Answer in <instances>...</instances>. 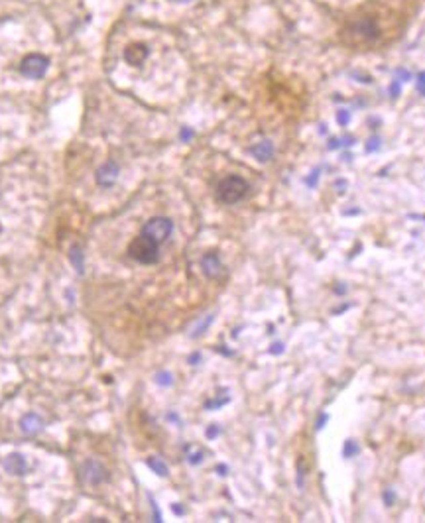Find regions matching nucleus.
Masks as SVG:
<instances>
[{"instance_id":"obj_1","label":"nucleus","mask_w":425,"mask_h":523,"mask_svg":"<svg viewBox=\"0 0 425 523\" xmlns=\"http://www.w3.org/2000/svg\"><path fill=\"white\" fill-rule=\"evenodd\" d=\"M248 183L240 175H229L217 185V201L222 204H234L248 195Z\"/></svg>"},{"instance_id":"obj_2","label":"nucleus","mask_w":425,"mask_h":523,"mask_svg":"<svg viewBox=\"0 0 425 523\" xmlns=\"http://www.w3.org/2000/svg\"><path fill=\"white\" fill-rule=\"evenodd\" d=\"M158 246L160 244L152 240L150 236L146 234H140L138 238H134L128 246V254L130 258H134L136 262L140 264H155L158 258H160V252H158Z\"/></svg>"},{"instance_id":"obj_3","label":"nucleus","mask_w":425,"mask_h":523,"mask_svg":"<svg viewBox=\"0 0 425 523\" xmlns=\"http://www.w3.org/2000/svg\"><path fill=\"white\" fill-rule=\"evenodd\" d=\"M171 230H173V222H171V218L168 217H154L150 218L146 224H144V229H142V234H146V236H150L152 240H155L158 244L166 242L169 238V234H171Z\"/></svg>"},{"instance_id":"obj_4","label":"nucleus","mask_w":425,"mask_h":523,"mask_svg":"<svg viewBox=\"0 0 425 523\" xmlns=\"http://www.w3.org/2000/svg\"><path fill=\"white\" fill-rule=\"evenodd\" d=\"M50 67V59L46 55H39V53H30L22 59L20 63V73L28 79H39V77L46 75Z\"/></svg>"},{"instance_id":"obj_5","label":"nucleus","mask_w":425,"mask_h":523,"mask_svg":"<svg viewBox=\"0 0 425 523\" xmlns=\"http://www.w3.org/2000/svg\"><path fill=\"white\" fill-rule=\"evenodd\" d=\"M81 478H83L85 484L97 486V484H103L104 480L108 478V472H106V468H104L101 462H97V460H87V462L81 466Z\"/></svg>"},{"instance_id":"obj_6","label":"nucleus","mask_w":425,"mask_h":523,"mask_svg":"<svg viewBox=\"0 0 425 523\" xmlns=\"http://www.w3.org/2000/svg\"><path fill=\"white\" fill-rule=\"evenodd\" d=\"M118 173H120V167L116 162H106L103 166L97 169V183L101 185V187H110V185H115L116 179H118Z\"/></svg>"},{"instance_id":"obj_7","label":"nucleus","mask_w":425,"mask_h":523,"mask_svg":"<svg viewBox=\"0 0 425 523\" xmlns=\"http://www.w3.org/2000/svg\"><path fill=\"white\" fill-rule=\"evenodd\" d=\"M2 464H4V470L14 474V476H24V474H28V470H30L26 459H24L20 452H12V454H8Z\"/></svg>"},{"instance_id":"obj_8","label":"nucleus","mask_w":425,"mask_h":523,"mask_svg":"<svg viewBox=\"0 0 425 523\" xmlns=\"http://www.w3.org/2000/svg\"><path fill=\"white\" fill-rule=\"evenodd\" d=\"M201 268H203V274H205L207 278H211V280L219 278L220 274H222V264H220L219 260V254L217 252H207L203 256V260H201Z\"/></svg>"},{"instance_id":"obj_9","label":"nucleus","mask_w":425,"mask_h":523,"mask_svg":"<svg viewBox=\"0 0 425 523\" xmlns=\"http://www.w3.org/2000/svg\"><path fill=\"white\" fill-rule=\"evenodd\" d=\"M43 429V419L39 417L38 413H26L20 419V431L24 435H38Z\"/></svg>"},{"instance_id":"obj_10","label":"nucleus","mask_w":425,"mask_h":523,"mask_svg":"<svg viewBox=\"0 0 425 523\" xmlns=\"http://www.w3.org/2000/svg\"><path fill=\"white\" fill-rule=\"evenodd\" d=\"M146 57H148V48L144 43H130L128 48L124 50V59L130 65H134V67L144 63Z\"/></svg>"},{"instance_id":"obj_11","label":"nucleus","mask_w":425,"mask_h":523,"mask_svg":"<svg viewBox=\"0 0 425 523\" xmlns=\"http://www.w3.org/2000/svg\"><path fill=\"white\" fill-rule=\"evenodd\" d=\"M250 153L256 157L258 162H268V160H272V155H274V146H272V142L262 140L250 148Z\"/></svg>"},{"instance_id":"obj_12","label":"nucleus","mask_w":425,"mask_h":523,"mask_svg":"<svg viewBox=\"0 0 425 523\" xmlns=\"http://www.w3.org/2000/svg\"><path fill=\"white\" fill-rule=\"evenodd\" d=\"M69 260H71V264H73V268L77 269V274H85V254H83V250H81V246H73L71 248V252H69Z\"/></svg>"},{"instance_id":"obj_13","label":"nucleus","mask_w":425,"mask_h":523,"mask_svg":"<svg viewBox=\"0 0 425 523\" xmlns=\"http://www.w3.org/2000/svg\"><path fill=\"white\" fill-rule=\"evenodd\" d=\"M356 32L361 34L362 38H368V39H374L378 36V28L374 24L372 20H364L361 24H356Z\"/></svg>"},{"instance_id":"obj_14","label":"nucleus","mask_w":425,"mask_h":523,"mask_svg":"<svg viewBox=\"0 0 425 523\" xmlns=\"http://www.w3.org/2000/svg\"><path fill=\"white\" fill-rule=\"evenodd\" d=\"M148 466H150L158 476H168L169 474L168 464L160 459V457H150V459H148Z\"/></svg>"},{"instance_id":"obj_15","label":"nucleus","mask_w":425,"mask_h":523,"mask_svg":"<svg viewBox=\"0 0 425 523\" xmlns=\"http://www.w3.org/2000/svg\"><path fill=\"white\" fill-rule=\"evenodd\" d=\"M205 459V450L201 447H187V462L189 464H201Z\"/></svg>"},{"instance_id":"obj_16","label":"nucleus","mask_w":425,"mask_h":523,"mask_svg":"<svg viewBox=\"0 0 425 523\" xmlns=\"http://www.w3.org/2000/svg\"><path fill=\"white\" fill-rule=\"evenodd\" d=\"M213 319H215V315H209V317H205V319H203V323H199V325H197V329H195V332H191V336H193V338H197L199 334H203L207 327H209V325L213 323Z\"/></svg>"},{"instance_id":"obj_17","label":"nucleus","mask_w":425,"mask_h":523,"mask_svg":"<svg viewBox=\"0 0 425 523\" xmlns=\"http://www.w3.org/2000/svg\"><path fill=\"white\" fill-rule=\"evenodd\" d=\"M155 382L160 383V385H171L173 380H171V374H169V372H160V374L155 376Z\"/></svg>"},{"instance_id":"obj_18","label":"nucleus","mask_w":425,"mask_h":523,"mask_svg":"<svg viewBox=\"0 0 425 523\" xmlns=\"http://www.w3.org/2000/svg\"><path fill=\"white\" fill-rule=\"evenodd\" d=\"M359 445L354 443V441H347V445H345V457H354V454H359Z\"/></svg>"},{"instance_id":"obj_19","label":"nucleus","mask_w":425,"mask_h":523,"mask_svg":"<svg viewBox=\"0 0 425 523\" xmlns=\"http://www.w3.org/2000/svg\"><path fill=\"white\" fill-rule=\"evenodd\" d=\"M394 77H396L398 81H401V83H404V81H410V79H412V73H410L408 69H398Z\"/></svg>"},{"instance_id":"obj_20","label":"nucleus","mask_w":425,"mask_h":523,"mask_svg":"<svg viewBox=\"0 0 425 523\" xmlns=\"http://www.w3.org/2000/svg\"><path fill=\"white\" fill-rule=\"evenodd\" d=\"M384 502H386V506H394V502H396V494H394V490H390V488H388L386 492H384Z\"/></svg>"},{"instance_id":"obj_21","label":"nucleus","mask_w":425,"mask_h":523,"mask_svg":"<svg viewBox=\"0 0 425 523\" xmlns=\"http://www.w3.org/2000/svg\"><path fill=\"white\" fill-rule=\"evenodd\" d=\"M417 90L425 97V71H421V73L417 75Z\"/></svg>"},{"instance_id":"obj_22","label":"nucleus","mask_w":425,"mask_h":523,"mask_svg":"<svg viewBox=\"0 0 425 523\" xmlns=\"http://www.w3.org/2000/svg\"><path fill=\"white\" fill-rule=\"evenodd\" d=\"M337 120H339V124H347L348 120H350V115H348V110H339V115H337Z\"/></svg>"},{"instance_id":"obj_23","label":"nucleus","mask_w":425,"mask_h":523,"mask_svg":"<svg viewBox=\"0 0 425 523\" xmlns=\"http://www.w3.org/2000/svg\"><path fill=\"white\" fill-rule=\"evenodd\" d=\"M380 148V140L378 138H370L368 144H366V152H376Z\"/></svg>"},{"instance_id":"obj_24","label":"nucleus","mask_w":425,"mask_h":523,"mask_svg":"<svg viewBox=\"0 0 425 523\" xmlns=\"http://www.w3.org/2000/svg\"><path fill=\"white\" fill-rule=\"evenodd\" d=\"M390 95H392V97H398L399 95V81H396V79H394L392 85H390Z\"/></svg>"},{"instance_id":"obj_25","label":"nucleus","mask_w":425,"mask_h":523,"mask_svg":"<svg viewBox=\"0 0 425 523\" xmlns=\"http://www.w3.org/2000/svg\"><path fill=\"white\" fill-rule=\"evenodd\" d=\"M317 179H319V171H313V175H311V177L307 179V185H309V187H313Z\"/></svg>"},{"instance_id":"obj_26","label":"nucleus","mask_w":425,"mask_h":523,"mask_svg":"<svg viewBox=\"0 0 425 523\" xmlns=\"http://www.w3.org/2000/svg\"><path fill=\"white\" fill-rule=\"evenodd\" d=\"M215 435H219V427H217V425L209 427V431H207V437H209V439H211V437H215Z\"/></svg>"},{"instance_id":"obj_27","label":"nucleus","mask_w":425,"mask_h":523,"mask_svg":"<svg viewBox=\"0 0 425 523\" xmlns=\"http://www.w3.org/2000/svg\"><path fill=\"white\" fill-rule=\"evenodd\" d=\"M282 350H283V345H282V343H276V345H274V348H272L270 352H272V354H280Z\"/></svg>"},{"instance_id":"obj_28","label":"nucleus","mask_w":425,"mask_h":523,"mask_svg":"<svg viewBox=\"0 0 425 523\" xmlns=\"http://www.w3.org/2000/svg\"><path fill=\"white\" fill-rule=\"evenodd\" d=\"M191 136H193V132H191V130H187V128L181 132V138H183V140H189Z\"/></svg>"},{"instance_id":"obj_29","label":"nucleus","mask_w":425,"mask_h":523,"mask_svg":"<svg viewBox=\"0 0 425 523\" xmlns=\"http://www.w3.org/2000/svg\"><path fill=\"white\" fill-rule=\"evenodd\" d=\"M339 146H341V144H339V140H337V138H335V140H331V144H329V148H331V150H337Z\"/></svg>"},{"instance_id":"obj_30","label":"nucleus","mask_w":425,"mask_h":523,"mask_svg":"<svg viewBox=\"0 0 425 523\" xmlns=\"http://www.w3.org/2000/svg\"><path fill=\"white\" fill-rule=\"evenodd\" d=\"M197 360H199V354H193V356L189 358V364H197Z\"/></svg>"},{"instance_id":"obj_31","label":"nucleus","mask_w":425,"mask_h":523,"mask_svg":"<svg viewBox=\"0 0 425 523\" xmlns=\"http://www.w3.org/2000/svg\"><path fill=\"white\" fill-rule=\"evenodd\" d=\"M173 511H175V513H183V510H181L180 506H173Z\"/></svg>"},{"instance_id":"obj_32","label":"nucleus","mask_w":425,"mask_h":523,"mask_svg":"<svg viewBox=\"0 0 425 523\" xmlns=\"http://www.w3.org/2000/svg\"><path fill=\"white\" fill-rule=\"evenodd\" d=\"M177 2H189V0H177Z\"/></svg>"},{"instance_id":"obj_33","label":"nucleus","mask_w":425,"mask_h":523,"mask_svg":"<svg viewBox=\"0 0 425 523\" xmlns=\"http://www.w3.org/2000/svg\"><path fill=\"white\" fill-rule=\"evenodd\" d=\"M0 230H2V226H0Z\"/></svg>"}]
</instances>
